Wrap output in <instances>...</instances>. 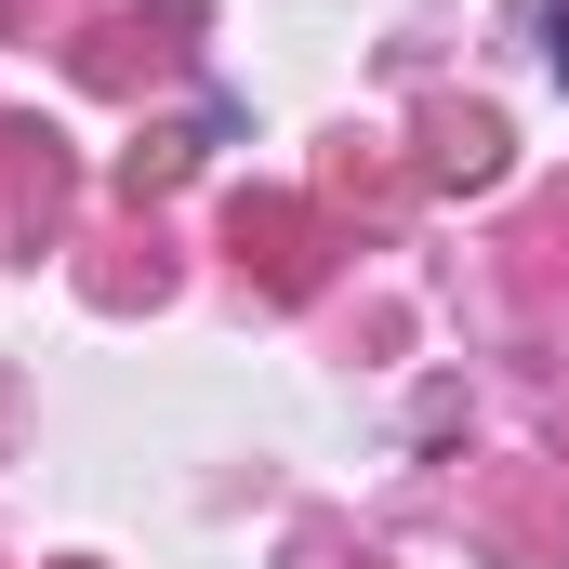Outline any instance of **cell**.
Listing matches in <instances>:
<instances>
[]
</instances>
